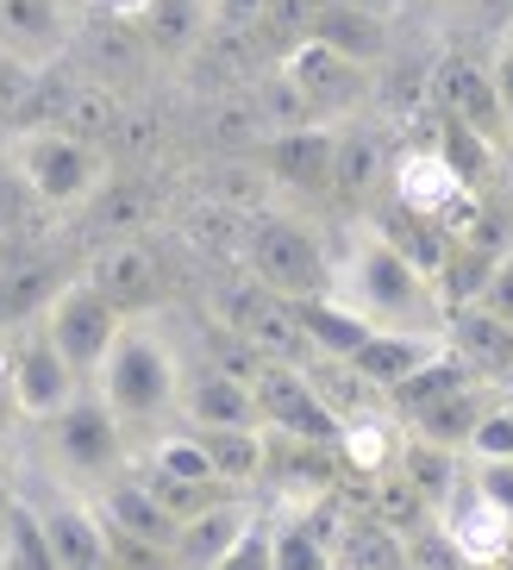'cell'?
<instances>
[{"mask_svg": "<svg viewBox=\"0 0 513 570\" xmlns=\"http://www.w3.org/2000/svg\"><path fill=\"white\" fill-rule=\"evenodd\" d=\"M476 302L489 307L495 320H507V326H513V245L495 257V264H489V276H482V288H476Z\"/></svg>", "mask_w": 513, "mask_h": 570, "instance_id": "603a6c76", "label": "cell"}, {"mask_svg": "<svg viewBox=\"0 0 513 570\" xmlns=\"http://www.w3.org/2000/svg\"><path fill=\"white\" fill-rule=\"evenodd\" d=\"M470 470H476V483L513 514V458H470Z\"/></svg>", "mask_w": 513, "mask_h": 570, "instance_id": "d4e9b609", "label": "cell"}, {"mask_svg": "<svg viewBox=\"0 0 513 570\" xmlns=\"http://www.w3.org/2000/svg\"><path fill=\"white\" fill-rule=\"evenodd\" d=\"M445 95H451V107L470 119V126H501V107H495V88H489V69H470V63H457L451 69V82H445Z\"/></svg>", "mask_w": 513, "mask_h": 570, "instance_id": "ffe728a7", "label": "cell"}, {"mask_svg": "<svg viewBox=\"0 0 513 570\" xmlns=\"http://www.w3.org/2000/svg\"><path fill=\"white\" fill-rule=\"evenodd\" d=\"M119 320H126V307H119L95 276H82V283H63L57 295H50L45 333L57 338V352L82 370V376H95L100 357H107V345H114V333H119Z\"/></svg>", "mask_w": 513, "mask_h": 570, "instance_id": "ba28073f", "label": "cell"}, {"mask_svg": "<svg viewBox=\"0 0 513 570\" xmlns=\"http://www.w3.org/2000/svg\"><path fill=\"white\" fill-rule=\"evenodd\" d=\"M464 452L470 458H513V402L489 395V407L476 414V426L464 439Z\"/></svg>", "mask_w": 513, "mask_h": 570, "instance_id": "44dd1931", "label": "cell"}, {"mask_svg": "<svg viewBox=\"0 0 513 570\" xmlns=\"http://www.w3.org/2000/svg\"><path fill=\"white\" fill-rule=\"evenodd\" d=\"M432 527L445 533V546L457 552V564H507L513 514L476 483L470 464H457V476L432 495Z\"/></svg>", "mask_w": 513, "mask_h": 570, "instance_id": "5b68a950", "label": "cell"}, {"mask_svg": "<svg viewBox=\"0 0 513 570\" xmlns=\"http://www.w3.org/2000/svg\"><path fill=\"white\" fill-rule=\"evenodd\" d=\"M288 320H295V333L307 338L326 364H345V357L376 333V326H369L357 307H345L338 295H300V302H288Z\"/></svg>", "mask_w": 513, "mask_h": 570, "instance_id": "e0dca14e", "label": "cell"}, {"mask_svg": "<svg viewBox=\"0 0 513 570\" xmlns=\"http://www.w3.org/2000/svg\"><path fill=\"white\" fill-rule=\"evenodd\" d=\"M250 389H257V420H264V433L314 439V445H332V439H338V414H332V402L319 395V383L269 364V370L250 376Z\"/></svg>", "mask_w": 513, "mask_h": 570, "instance_id": "9c48e42d", "label": "cell"}, {"mask_svg": "<svg viewBox=\"0 0 513 570\" xmlns=\"http://www.w3.org/2000/svg\"><path fill=\"white\" fill-rule=\"evenodd\" d=\"M126 433H132V426L114 414V402H107L95 383H82L76 395H69V407H57V414L45 420L57 476L76 483V489H88V495H95L107 476L126 470Z\"/></svg>", "mask_w": 513, "mask_h": 570, "instance_id": "3957f363", "label": "cell"}, {"mask_svg": "<svg viewBox=\"0 0 513 570\" xmlns=\"http://www.w3.org/2000/svg\"><path fill=\"white\" fill-rule=\"evenodd\" d=\"M250 269L257 283L282 302H300V295H326L332 283V245L319 233H307L300 219H264L257 238H250Z\"/></svg>", "mask_w": 513, "mask_h": 570, "instance_id": "8992f818", "label": "cell"}, {"mask_svg": "<svg viewBox=\"0 0 513 570\" xmlns=\"http://www.w3.org/2000/svg\"><path fill=\"white\" fill-rule=\"evenodd\" d=\"M338 464L357 470V476H382V470H395L401 458V439H395V420L382 414V407H357V414H338Z\"/></svg>", "mask_w": 513, "mask_h": 570, "instance_id": "ac0fdd59", "label": "cell"}, {"mask_svg": "<svg viewBox=\"0 0 513 570\" xmlns=\"http://www.w3.org/2000/svg\"><path fill=\"white\" fill-rule=\"evenodd\" d=\"M388 188H395V202L407 207V214H420V219H445L451 207L470 195L464 169L451 164L438 145H407V151H395V164H388Z\"/></svg>", "mask_w": 513, "mask_h": 570, "instance_id": "5bb4252c", "label": "cell"}, {"mask_svg": "<svg viewBox=\"0 0 513 570\" xmlns=\"http://www.w3.org/2000/svg\"><path fill=\"white\" fill-rule=\"evenodd\" d=\"M7 169L19 176V188H32L45 207H82L100 183H107V157L76 132L57 126H32V132L7 138Z\"/></svg>", "mask_w": 513, "mask_h": 570, "instance_id": "277c9868", "label": "cell"}, {"mask_svg": "<svg viewBox=\"0 0 513 570\" xmlns=\"http://www.w3.org/2000/svg\"><path fill=\"white\" fill-rule=\"evenodd\" d=\"M176 414H182V426H200V433H214V426H264L257 420V389L238 370H188Z\"/></svg>", "mask_w": 513, "mask_h": 570, "instance_id": "9a60e30c", "label": "cell"}, {"mask_svg": "<svg viewBox=\"0 0 513 570\" xmlns=\"http://www.w3.org/2000/svg\"><path fill=\"white\" fill-rule=\"evenodd\" d=\"M7 383H13V345L0 338V395H7Z\"/></svg>", "mask_w": 513, "mask_h": 570, "instance_id": "83f0119b", "label": "cell"}, {"mask_svg": "<svg viewBox=\"0 0 513 570\" xmlns=\"http://www.w3.org/2000/svg\"><path fill=\"white\" fill-rule=\"evenodd\" d=\"M182 376L188 370H182V357H176L164 326L150 314H126L88 383L114 402V414L126 426H157V420H169L176 402H182Z\"/></svg>", "mask_w": 513, "mask_h": 570, "instance_id": "7a4b0ae2", "label": "cell"}, {"mask_svg": "<svg viewBox=\"0 0 513 570\" xmlns=\"http://www.w3.org/2000/svg\"><path fill=\"white\" fill-rule=\"evenodd\" d=\"M376 26H369L364 13H351V7H332V13H319V26H314V38H326V45H338L345 57H357V63H369L376 57Z\"/></svg>", "mask_w": 513, "mask_h": 570, "instance_id": "7402d4cb", "label": "cell"}, {"mask_svg": "<svg viewBox=\"0 0 513 570\" xmlns=\"http://www.w3.org/2000/svg\"><path fill=\"white\" fill-rule=\"evenodd\" d=\"M445 352H451V333H388V326H376V333H369L338 370H351L364 389L395 395L401 383H414L420 370L438 364Z\"/></svg>", "mask_w": 513, "mask_h": 570, "instance_id": "4fadbf2b", "label": "cell"}, {"mask_svg": "<svg viewBox=\"0 0 513 570\" xmlns=\"http://www.w3.org/2000/svg\"><path fill=\"white\" fill-rule=\"evenodd\" d=\"M219 13H226V19H250V13H257V0H219Z\"/></svg>", "mask_w": 513, "mask_h": 570, "instance_id": "4316f807", "label": "cell"}, {"mask_svg": "<svg viewBox=\"0 0 513 570\" xmlns=\"http://www.w3.org/2000/svg\"><path fill=\"white\" fill-rule=\"evenodd\" d=\"M82 383H88V376L57 352V338H50L45 326L26 333V345H13V383H7V395H13V407L26 420L45 426L57 407H69V395H76Z\"/></svg>", "mask_w": 513, "mask_h": 570, "instance_id": "7c38bea8", "label": "cell"}, {"mask_svg": "<svg viewBox=\"0 0 513 570\" xmlns=\"http://www.w3.org/2000/svg\"><path fill=\"white\" fill-rule=\"evenodd\" d=\"M264 514V508L250 502V495H207L200 508H188L176 520V546H169V564H188V570H226L238 552V539L245 527Z\"/></svg>", "mask_w": 513, "mask_h": 570, "instance_id": "30bf717a", "label": "cell"}, {"mask_svg": "<svg viewBox=\"0 0 513 570\" xmlns=\"http://www.w3.org/2000/svg\"><path fill=\"white\" fill-rule=\"evenodd\" d=\"M38 520H45V539H50V564L57 570H100L114 564V533L100 520L95 495L88 489H57L38 502Z\"/></svg>", "mask_w": 513, "mask_h": 570, "instance_id": "8fae6325", "label": "cell"}, {"mask_svg": "<svg viewBox=\"0 0 513 570\" xmlns=\"http://www.w3.org/2000/svg\"><path fill=\"white\" fill-rule=\"evenodd\" d=\"M95 508L100 520H107V533H114V564L119 558H169V546H176V508L157 495V489L145 483V476H107V483L95 489Z\"/></svg>", "mask_w": 513, "mask_h": 570, "instance_id": "52a82bcc", "label": "cell"}, {"mask_svg": "<svg viewBox=\"0 0 513 570\" xmlns=\"http://www.w3.org/2000/svg\"><path fill=\"white\" fill-rule=\"evenodd\" d=\"M100 13H107V19H126V26H138V19L157 13V0H100Z\"/></svg>", "mask_w": 513, "mask_h": 570, "instance_id": "484cf974", "label": "cell"}, {"mask_svg": "<svg viewBox=\"0 0 513 570\" xmlns=\"http://www.w3.org/2000/svg\"><path fill=\"white\" fill-rule=\"evenodd\" d=\"M507 183H513V157H507Z\"/></svg>", "mask_w": 513, "mask_h": 570, "instance_id": "f1b7e54d", "label": "cell"}, {"mask_svg": "<svg viewBox=\"0 0 513 570\" xmlns=\"http://www.w3.org/2000/svg\"><path fill=\"white\" fill-rule=\"evenodd\" d=\"M0 45L19 63H50L69 45V7L63 0H0Z\"/></svg>", "mask_w": 513, "mask_h": 570, "instance_id": "2e32d148", "label": "cell"}, {"mask_svg": "<svg viewBox=\"0 0 513 570\" xmlns=\"http://www.w3.org/2000/svg\"><path fill=\"white\" fill-rule=\"evenodd\" d=\"M0 564L7 570H57L32 495H13V502L0 508Z\"/></svg>", "mask_w": 513, "mask_h": 570, "instance_id": "d6986e66", "label": "cell"}, {"mask_svg": "<svg viewBox=\"0 0 513 570\" xmlns=\"http://www.w3.org/2000/svg\"><path fill=\"white\" fill-rule=\"evenodd\" d=\"M326 295H338L369 326H388V333H451V302L445 288L432 283V269L414 264L395 238L364 226V219L332 238Z\"/></svg>", "mask_w": 513, "mask_h": 570, "instance_id": "6da1fadb", "label": "cell"}, {"mask_svg": "<svg viewBox=\"0 0 513 570\" xmlns=\"http://www.w3.org/2000/svg\"><path fill=\"white\" fill-rule=\"evenodd\" d=\"M489 88H495V107H501V132L513 138V26L501 32L495 57H489Z\"/></svg>", "mask_w": 513, "mask_h": 570, "instance_id": "cb8c5ba5", "label": "cell"}]
</instances>
